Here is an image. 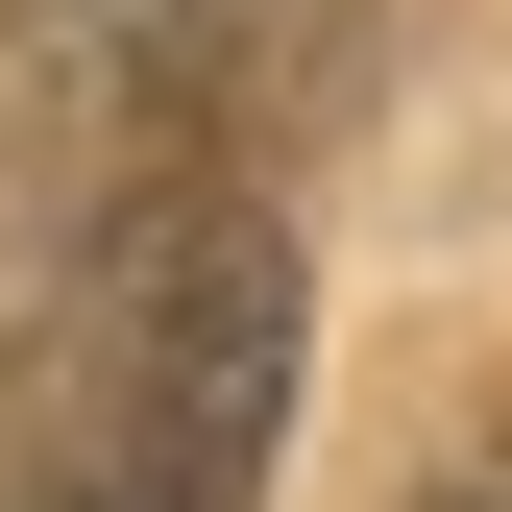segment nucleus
I'll return each mask as SVG.
<instances>
[{"instance_id":"1","label":"nucleus","mask_w":512,"mask_h":512,"mask_svg":"<svg viewBox=\"0 0 512 512\" xmlns=\"http://www.w3.org/2000/svg\"><path fill=\"white\" fill-rule=\"evenodd\" d=\"M293 220L269 171H122L49 220L25 366H0V512H269L293 439Z\"/></svg>"},{"instance_id":"3","label":"nucleus","mask_w":512,"mask_h":512,"mask_svg":"<svg viewBox=\"0 0 512 512\" xmlns=\"http://www.w3.org/2000/svg\"><path fill=\"white\" fill-rule=\"evenodd\" d=\"M391 512H512V415H464V439H439V464L391 488Z\"/></svg>"},{"instance_id":"2","label":"nucleus","mask_w":512,"mask_h":512,"mask_svg":"<svg viewBox=\"0 0 512 512\" xmlns=\"http://www.w3.org/2000/svg\"><path fill=\"white\" fill-rule=\"evenodd\" d=\"M366 25L391 0H25V98L74 122V196L293 171L317 122H366Z\"/></svg>"}]
</instances>
